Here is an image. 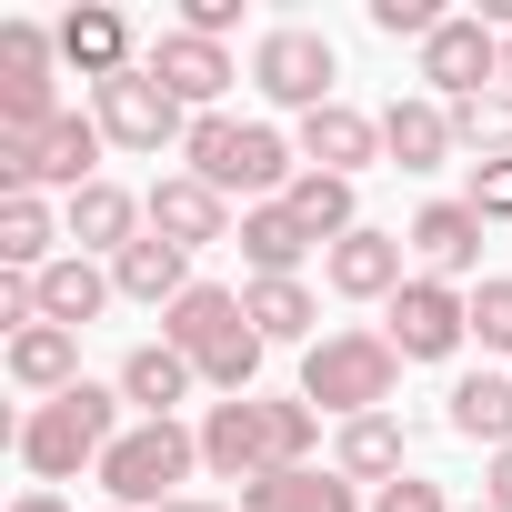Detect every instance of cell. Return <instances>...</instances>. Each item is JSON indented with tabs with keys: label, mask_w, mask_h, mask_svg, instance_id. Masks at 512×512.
<instances>
[{
	"label": "cell",
	"mask_w": 512,
	"mask_h": 512,
	"mask_svg": "<svg viewBox=\"0 0 512 512\" xmlns=\"http://www.w3.org/2000/svg\"><path fill=\"white\" fill-rule=\"evenodd\" d=\"M231 21H241V0H191L181 11V31H201V41H231Z\"/></svg>",
	"instance_id": "obj_37"
},
{
	"label": "cell",
	"mask_w": 512,
	"mask_h": 512,
	"mask_svg": "<svg viewBox=\"0 0 512 512\" xmlns=\"http://www.w3.org/2000/svg\"><path fill=\"white\" fill-rule=\"evenodd\" d=\"M191 472H201V432H191V422H131V432L101 452V492H111L121 512H171Z\"/></svg>",
	"instance_id": "obj_6"
},
{
	"label": "cell",
	"mask_w": 512,
	"mask_h": 512,
	"mask_svg": "<svg viewBox=\"0 0 512 512\" xmlns=\"http://www.w3.org/2000/svg\"><path fill=\"white\" fill-rule=\"evenodd\" d=\"M111 382H121V402H131L141 422H181V402L201 392V372H191L171 342H141V352H121V372H111Z\"/></svg>",
	"instance_id": "obj_19"
},
{
	"label": "cell",
	"mask_w": 512,
	"mask_h": 512,
	"mask_svg": "<svg viewBox=\"0 0 512 512\" xmlns=\"http://www.w3.org/2000/svg\"><path fill=\"white\" fill-rule=\"evenodd\" d=\"M111 302H121L111 292V262H91V251H61V262L41 272V322H61V332H91Z\"/></svg>",
	"instance_id": "obj_22"
},
{
	"label": "cell",
	"mask_w": 512,
	"mask_h": 512,
	"mask_svg": "<svg viewBox=\"0 0 512 512\" xmlns=\"http://www.w3.org/2000/svg\"><path fill=\"white\" fill-rule=\"evenodd\" d=\"M472 342L482 352H512V282H492V272L472 282Z\"/></svg>",
	"instance_id": "obj_33"
},
{
	"label": "cell",
	"mask_w": 512,
	"mask_h": 512,
	"mask_svg": "<svg viewBox=\"0 0 512 512\" xmlns=\"http://www.w3.org/2000/svg\"><path fill=\"white\" fill-rule=\"evenodd\" d=\"M111 292H121V302H141V312H171V302L191 292V251H181V241H161V231H141L121 262H111Z\"/></svg>",
	"instance_id": "obj_21"
},
{
	"label": "cell",
	"mask_w": 512,
	"mask_h": 512,
	"mask_svg": "<svg viewBox=\"0 0 512 512\" xmlns=\"http://www.w3.org/2000/svg\"><path fill=\"white\" fill-rule=\"evenodd\" d=\"M121 432H131V422H121V382H81V392H61V402H31L21 432H11V452H21V472L51 492V482L101 472V452H111Z\"/></svg>",
	"instance_id": "obj_2"
},
{
	"label": "cell",
	"mask_w": 512,
	"mask_h": 512,
	"mask_svg": "<svg viewBox=\"0 0 512 512\" xmlns=\"http://www.w3.org/2000/svg\"><path fill=\"white\" fill-rule=\"evenodd\" d=\"M442 422H452L462 442H482V462L512 452V372H462V382L442 392Z\"/></svg>",
	"instance_id": "obj_25"
},
{
	"label": "cell",
	"mask_w": 512,
	"mask_h": 512,
	"mask_svg": "<svg viewBox=\"0 0 512 512\" xmlns=\"http://www.w3.org/2000/svg\"><path fill=\"white\" fill-rule=\"evenodd\" d=\"M402 452H412V442H402V422H392V412H362V422H342V442H332V472L382 492V482H402Z\"/></svg>",
	"instance_id": "obj_29"
},
{
	"label": "cell",
	"mask_w": 512,
	"mask_h": 512,
	"mask_svg": "<svg viewBox=\"0 0 512 512\" xmlns=\"http://www.w3.org/2000/svg\"><path fill=\"white\" fill-rule=\"evenodd\" d=\"M282 211H292V221H302V231H312L322 251L362 231V211H352V181H332V171H302V181L282 191Z\"/></svg>",
	"instance_id": "obj_31"
},
{
	"label": "cell",
	"mask_w": 512,
	"mask_h": 512,
	"mask_svg": "<svg viewBox=\"0 0 512 512\" xmlns=\"http://www.w3.org/2000/svg\"><path fill=\"white\" fill-rule=\"evenodd\" d=\"M372 512H462V502H452L442 482H422V472H402V482H382V492H372Z\"/></svg>",
	"instance_id": "obj_35"
},
{
	"label": "cell",
	"mask_w": 512,
	"mask_h": 512,
	"mask_svg": "<svg viewBox=\"0 0 512 512\" xmlns=\"http://www.w3.org/2000/svg\"><path fill=\"white\" fill-rule=\"evenodd\" d=\"M312 231L282 211V201H262V211H241V262H251V282H302V262H312Z\"/></svg>",
	"instance_id": "obj_26"
},
{
	"label": "cell",
	"mask_w": 512,
	"mask_h": 512,
	"mask_svg": "<svg viewBox=\"0 0 512 512\" xmlns=\"http://www.w3.org/2000/svg\"><path fill=\"white\" fill-rule=\"evenodd\" d=\"M482 512H512V452L482 462Z\"/></svg>",
	"instance_id": "obj_39"
},
{
	"label": "cell",
	"mask_w": 512,
	"mask_h": 512,
	"mask_svg": "<svg viewBox=\"0 0 512 512\" xmlns=\"http://www.w3.org/2000/svg\"><path fill=\"white\" fill-rule=\"evenodd\" d=\"M482 221H512V161H472V191H462Z\"/></svg>",
	"instance_id": "obj_36"
},
{
	"label": "cell",
	"mask_w": 512,
	"mask_h": 512,
	"mask_svg": "<svg viewBox=\"0 0 512 512\" xmlns=\"http://www.w3.org/2000/svg\"><path fill=\"white\" fill-rule=\"evenodd\" d=\"M141 201H151V231H161V241H181V251L241 241V231H231V201H221L211 181H191V171H161V181H151Z\"/></svg>",
	"instance_id": "obj_17"
},
{
	"label": "cell",
	"mask_w": 512,
	"mask_h": 512,
	"mask_svg": "<svg viewBox=\"0 0 512 512\" xmlns=\"http://www.w3.org/2000/svg\"><path fill=\"white\" fill-rule=\"evenodd\" d=\"M452 11H442V0H372V31L382 41H432Z\"/></svg>",
	"instance_id": "obj_34"
},
{
	"label": "cell",
	"mask_w": 512,
	"mask_h": 512,
	"mask_svg": "<svg viewBox=\"0 0 512 512\" xmlns=\"http://www.w3.org/2000/svg\"><path fill=\"white\" fill-rule=\"evenodd\" d=\"M11 382H21V392H41V402L81 392V382H91V372H81V332H61V322L11 332Z\"/></svg>",
	"instance_id": "obj_24"
},
{
	"label": "cell",
	"mask_w": 512,
	"mask_h": 512,
	"mask_svg": "<svg viewBox=\"0 0 512 512\" xmlns=\"http://www.w3.org/2000/svg\"><path fill=\"white\" fill-rule=\"evenodd\" d=\"M61 61H71L91 91H101V81H121V71H141V51H131V21H121V11H101V0L61 21Z\"/></svg>",
	"instance_id": "obj_23"
},
{
	"label": "cell",
	"mask_w": 512,
	"mask_h": 512,
	"mask_svg": "<svg viewBox=\"0 0 512 512\" xmlns=\"http://www.w3.org/2000/svg\"><path fill=\"white\" fill-rule=\"evenodd\" d=\"M241 512H362V482L302 462V472H262V482L241 492Z\"/></svg>",
	"instance_id": "obj_27"
},
{
	"label": "cell",
	"mask_w": 512,
	"mask_h": 512,
	"mask_svg": "<svg viewBox=\"0 0 512 512\" xmlns=\"http://www.w3.org/2000/svg\"><path fill=\"white\" fill-rule=\"evenodd\" d=\"M101 512H121V502H101Z\"/></svg>",
	"instance_id": "obj_43"
},
{
	"label": "cell",
	"mask_w": 512,
	"mask_h": 512,
	"mask_svg": "<svg viewBox=\"0 0 512 512\" xmlns=\"http://www.w3.org/2000/svg\"><path fill=\"white\" fill-rule=\"evenodd\" d=\"M181 161H191V181H211L241 211H262V201H282L302 181V141H282L272 121H231V111H201L191 141H181Z\"/></svg>",
	"instance_id": "obj_3"
},
{
	"label": "cell",
	"mask_w": 512,
	"mask_h": 512,
	"mask_svg": "<svg viewBox=\"0 0 512 512\" xmlns=\"http://www.w3.org/2000/svg\"><path fill=\"white\" fill-rule=\"evenodd\" d=\"M472 512H482V502H472Z\"/></svg>",
	"instance_id": "obj_44"
},
{
	"label": "cell",
	"mask_w": 512,
	"mask_h": 512,
	"mask_svg": "<svg viewBox=\"0 0 512 512\" xmlns=\"http://www.w3.org/2000/svg\"><path fill=\"white\" fill-rule=\"evenodd\" d=\"M101 151H111V141H101L91 111H61L41 141H0V201H21V191H61V201H71V191L101 181Z\"/></svg>",
	"instance_id": "obj_7"
},
{
	"label": "cell",
	"mask_w": 512,
	"mask_h": 512,
	"mask_svg": "<svg viewBox=\"0 0 512 512\" xmlns=\"http://www.w3.org/2000/svg\"><path fill=\"white\" fill-rule=\"evenodd\" d=\"M141 71H151V81H161L191 121H201V111H221V91L241 81V71H231V51H221V41H201V31H181V21L141 51Z\"/></svg>",
	"instance_id": "obj_13"
},
{
	"label": "cell",
	"mask_w": 512,
	"mask_h": 512,
	"mask_svg": "<svg viewBox=\"0 0 512 512\" xmlns=\"http://www.w3.org/2000/svg\"><path fill=\"white\" fill-rule=\"evenodd\" d=\"M61 231H71V251H91V262H121V251L151 231V201L121 191V181H91V191L61 201Z\"/></svg>",
	"instance_id": "obj_15"
},
{
	"label": "cell",
	"mask_w": 512,
	"mask_h": 512,
	"mask_svg": "<svg viewBox=\"0 0 512 512\" xmlns=\"http://www.w3.org/2000/svg\"><path fill=\"white\" fill-rule=\"evenodd\" d=\"M312 442H322V412L292 392V402H262V392H251V402H211L201 412V472L211 482H262V472H302L312 462Z\"/></svg>",
	"instance_id": "obj_1"
},
{
	"label": "cell",
	"mask_w": 512,
	"mask_h": 512,
	"mask_svg": "<svg viewBox=\"0 0 512 512\" xmlns=\"http://www.w3.org/2000/svg\"><path fill=\"white\" fill-rule=\"evenodd\" d=\"M91 121H101V141H111V151H171V141H191V111H181L151 71L101 81V91H91Z\"/></svg>",
	"instance_id": "obj_11"
},
{
	"label": "cell",
	"mask_w": 512,
	"mask_h": 512,
	"mask_svg": "<svg viewBox=\"0 0 512 512\" xmlns=\"http://www.w3.org/2000/svg\"><path fill=\"white\" fill-rule=\"evenodd\" d=\"M11 512H71V502H61V492H41V482H31V492H21V502H11Z\"/></svg>",
	"instance_id": "obj_40"
},
{
	"label": "cell",
	"mask_w": 512,
	"mask_h": 512,
	"mask_svg": "<svg viewBox=\"0 0 512 512\" xmlns=\"http://www.w3.org/2000/svg\"><path fill=\"white\" fill-rule=\"evenodd\" d=\"M332 81H342V51H332L322 31H302V21H272L262 41H251V91L282 101V111H302V121L342 101Z\"/></svg>",
	"instance_id": "obj_8"
},
{
	"label": "cell",
	"mask_w": 512,
	"mask_h": 512,
	"mask_svg": "<svg viewBox=\"0 0 512 512\" xmlns=\"http://www.w3.org/2000/svg\"><path fill=\"white\" fill-rule=\"evenodd\" d=\"M0 322H11V332H31V322H41V282H21V272L0 282Z\"/></svg>",
	"instance_id": "obj_38"
},
{
	"label": "cell",
	"mask_w": 512,
	"mask_h": 512,
	"mask_svg": "<svg viewBox=\"0 0 512 512\" xmlns=\"http://www.w3.org/2000/svg\"><path fill=\"white\" fill-rule=\"evenodd\" d=\"M171 512H241V502H211V492H181Z\"/></svg>",
	"instance_id": "obj_41"
},
{
	"label": "cell",
	"mask_w": 512,
	"mask_h": 512,
	"mask_svg": "<svg viewBox=\"0 0 512 512\" xmlns=\"http://www.w3.org/2000/svg\"><path fill=\"white\" fill-rule=\"evenodd\" d=\"M241 312H251L262 342H322V332H312V322H322L312 282H241Z\"/></svg>",
	"instance_id": "obj_30"
},
{
	"label": "cell",
	"mask_w": 512,
	"mask_h": 512,
	"mask_svg": "<svg viewBox=\"0 0 512 512\" xmlns=\"http://www.w3.org/2000/svg\"><path fill=\"white\" fill-rule=\"evenodd\" d=\"M51 241H71V231H61V211H51L41 191H21V201H0V262H11L21 282H41V272L61 262Z\"/></svg>",
	"instance_id": "obj_28"
},
{
	"label": "cell",
	"mask_w": 512,
	"mask_h": 512,
	"mask_svg": "<svg viewBox=\"0 0 512 512\" xmlns=\"http://www.w3.org/2000/svg\"><path fill=\"white\" fill-rule=\"evenodd\" d=\"M482 231H492V221H482L472 201H422L402 241H412V262H422V282H452V292H462V282L482 272Z\"/></svg>",
	"instance_id": "obj_14"
},
{
	"label": "cell",
	"mask_w": 512,
	"mask_h": 512,
	"mask_svg": "<svg viewBox=\"0 0 512 512\" xmlns=\"http://www.w3.org/2000/svg\"><path fill=\"white\" fill-rule=\"evenodd\" d=\"M382 342L402 352V362H452L462 342H472V292H452V282H402L392 302H382Z\"/></svg>",
	"instance_id": "obj_10"
},
{
	"label": "cell",
	"mask_w": 512,
	"mask_h": 512,
	"mask_svg": "<svg viewBox=\"0 0 512 512\" xmlns=\"http://www.w3.org/2000/svg\"><path fill=\"white\" fill-rule=\"evenodd\" d=\"M502 91H512V31H502Z\"/></svg>",
	"instance_id": "obj_42"
},
{
	"label": "cell",
	"mask_w": 512,
	"mask_h": 512,
	"mask_svg": "<svg viewBox=\"0 0 512 512\" xmlns=\"http://www.w3.org/2000/svg\"><path fill=\"white\" fill-rule=\"evenodd\" d=\"M161 342L221 392V402H251V382H262V332H251V312H241V292H221V282H191L171 312H161Z\"/></svg>",
	"instance_id": "obj_4"
},
{
	"label": "cell",
	"mask_w": 512,
	"mask_h": 512,
	"mask_svg": "<svg viewBox=\"0 0 512 512\" xmlns=\"http://www.w3.org/2000/svg\"><path fill=\"white\" fill-rule=\"evenodd\" d=\"M51 71H61V31H41V21H0V141H41V131L61 121Z\"/></svg>",
	"instance_id": "obj_9"
},
{
	"label": "cell",
	"mask_w": 512,
	"mask_h": 512,
	"mask_svg": "<svg viewBox=\"0 0 512 512\" xmlns=\"http://www.w3.org/2000/svg\"><path fill=\"white\" fill-rule=\"evenodd\" d=\"M452 151H462V141H452V101L412 91V101L382 111V161H402V171H442Z\"/></svg>",
	"instance_id": "obj_20"
},
{
	"label": "cell",
	"mask_w": 512,
	"mask_h": 512,
	"mask_svg": "<svg viewBox=\"0 0 512 512\" xmlns=\"http://www.w3.org/2000/svg\"><path fill=\"white\" fill-rule=\"evenodd\" d=\"M452 141H462V151H482V161H512V91L452 101Z\"/></svg>",
	"instance_id": "obj_32"
},
{
	"label": "cell",
	"mask_w": 512,
	"mask_h": 512,
	"mask_svg": "<svg viewBox=\"0 0 512 512\" xmlns=\"http://www.w3.org/2000/svg\"><path fill=\"white\" fill-rule=\"evenodd\" d=\"M392 392H402V352H392L382 332H322V342L302 352V402H312V412L362 422V412H392Z\"/></svg>",
	"instance_id": "obj_5"
},
{
	"label": "cell",
	"mask_w": 512,
	"mask_h": 512,
	"mask_svg": "<svg viewBox=\"0 0 512 512\" xmlns=\"http://www.w3.org/2000/svg\"><path fill=\"white\" fill-rule=\"evenodd\" d=\"M422 81H432V101H482V91H502V31H492L482 11H452V21L422 41Z\"/></svg>",
	"instance_id": "obj_12"
},
{
	"label": "cell",
	"mask_w": 512,
	"mask_h": 512,
	"mask_svg": "<svg viewBox=\"0 0 512 512\" xmlns=\"http://www.w3.org/2000/svg\"><path fill=\"white\" fill-rule=\"evenodd\" d=\"M402 262H412V241H402V231H372V221H362L352 241H332V251H322V282H332L342 302H392V292L412 282Z\"/></svg>",
	"instance_id": "obj_16"
},
{
	"label": "cell",
	"mask_w": 512,
	"mask_h": 512,
	"mask_svg": "<svg viewBox=\"0 0 512 512\" xmlns=\"http://www.w3.org/2000/svg\"><path fill=\"white\" fill-rule=\"evenodd\" d=\"M382 161V111H352V101H332V111H312L302 121V171H332V181H352V171H372Z\"/></svg>",
	"instance_id": "obj_18"
}]
</instances>
